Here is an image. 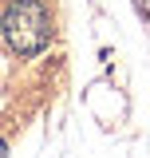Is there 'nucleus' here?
Masks as SVG:
<instances>
[{
    "label": "nucleus",
    "mask_w": 150,
    "mask_h": 158,
    "mask_svg": "<svg viewBox=\"0 0 150 158\" xmlns=\"http://www.w3.org/2000/svg\"><path fill=\"white\" fill-rule=\"evenodd\" d=\"M0 32L4 44L16 56H40L52 40V16L44 0H12L0 16Z\"/></svg>",
    "instance_id": "f257e3e1"
},
{
    "label": "nucleus",
    "mask_w": 150,
    "mask_h": 158,
    "mask_svg": "<svg viewBox=\"0 0 150 158\" xmlns=\"http://www.w3.org/2000/svg\"><path fill=\"white\" fill-rule=\"evenodd\" d=\"M4 154H8V146H4V138H0V158H4Z\"/></svg>",
    "instance_id": "f03ea898"
}]
</instances>
